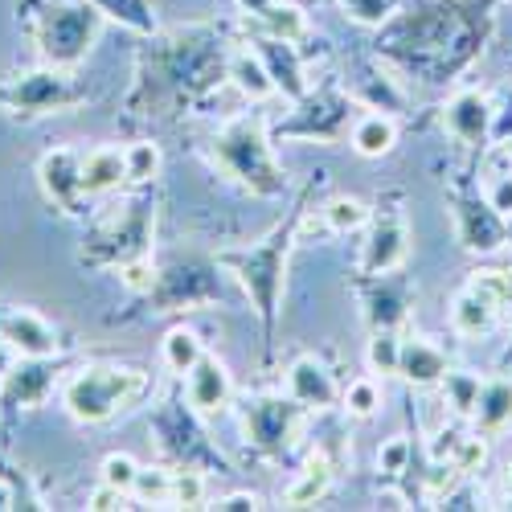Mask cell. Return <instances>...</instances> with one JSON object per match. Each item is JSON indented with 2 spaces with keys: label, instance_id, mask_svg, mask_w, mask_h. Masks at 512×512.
<instances>
[{
  "label": "cell",
  "instance_id": "obj_9",
  "mask_svg": "<svg viewBox=\"0 0 512 512\" xmlns=\"http://www.w3.org/2000/svg\"><path fill=\"white\" fill-rule=\"evenodd\" d=\"M349 119H353V99L340 95L332 87L324 91H308L300 103H295L291 119L279 123V136H304V140H340L349 132Z\"/></svg>",
  "mask_w": 512,
  "mask_h": 512
},
{
  "label": "cell",
  "instance_id": "obj_20",
  "mask_svg": "<svg viewBox=\"0 0 512 512\" xmlns=\"http://www.w3.org/2000/svg\"><path fill=\"white\" fill-rule=\"evenodd\" d=\"M349 144H353V152L365 156V160L390 156L394 144H398V123H394V115H390V111H369V115L353 119Z\"/></svg>",
  "mask_w": 512,
  "mask_h": 512
},
{
  "label": "cell",
  "instance_id": "obj_1",
  "mask_svg": "<svg viewBox=\"0 0 512 512\" xmlns=\"http://www.w3.org/2000/svg\"><path fill=\"white\" fill-rule=\"evenodd\" d=\"M300 238V213H291L287 222H279L263 242L254 246H238V250H222L218 263L250 300L254 316L263 324V345L271 353L275 345V324H279V308H283V283H287V259Z\"/></svg>",
  "mask_w": 512,
  "mask_h": 512
},
{
  "label": "cell",
  "instance_id": "obj_36",
  "mask_svg": "<svg viewBox=\"0 0 512 512\" xmlns=\"http://www.w3.org/2000/svg\"><path fill=\"white\" fill-rule=\"evenodd\" d=\"M115 275H119V283H123L127 291H132V295H152V287H156V279H160V271H156V263L148 259V254L119 263V267H115Z\"/></svg>",
  "mask_w": 512,
  "mask_h": 512
},
{
  "label": "cell",
  "instance_id": "obj_16",
  "mask_svg": "<svg viewBox=\"0 0 512 512\" xmlns=\"http://www.w3.org/2000/svg\"><path fill=\"white\" fill-rule=\"evenodd\" d=\"M250 46L259 50V58H263V66H267V74H271V82H275V95L300 103V99L312 91L308 70H304V58H300V46H295V41L254 33Z\"/></svg>",
  "mask_w": 512,
  "mask_h": 512
},
{
  "label": "cell",
  "instance_id": "obj_27",
  "mask_svg": "<svg viewBox=\"0 0 512 512\" xmlns=\"http://www.w3.org/2000/svg\"><path fill=\"white\" fill-rule=\"evenodd\" d=\"M480 390H484V377L480 373H467V369H447V377L439 381V394H443V402L451 406V414L459 422L476 414Z\"/></svg>",
  "mask_w": 512,
  "mask_h": 512
},
{
  "label": "cell",
  "instance_id": "obj_4",
  "mask_svg": "<svg viewBox=\"0 0 512 512\" xmlns=\"http://www.w3.org/2000/svg\"><path fill=\"white\" fill-rule=\"evenodd\" d=\"M99 29H103V13L91 0H62V5H46L37 13L33 41L50 66L74 70L99 41Z\"/></svg>",
  "mask_w": 512,
  "mask_h": 512
},
{
  "label": "cell",
  "instance_id": "obj_44",
  "mask_svg": "<svg viewBox=\"0 0 512 512\" xmlns=\"http://www.w3.org/2000/svg\"><path fill=\"white\" fill-rule=\"evenodd\" d=\"M271 5V0H238V9L246 13V17H254V13H263Z\"/></svg>",
  "mask_w": 512,
  "mask_h": 512
},
{
  "label": "cell",
  "instance_id": "obj_23",
  "mask_svg": "<svg viewBox=\"0 0 512 512\" xmlns=\"http://www.w3.org/2000/svg\"><path fill=\"white\" fill-rule=\"evenodd\" d=\"M226 78L234 82V91L246 95L250 103H263V99L275 95V82H271V74H267V66H263V58H259V50H254V46L230 54Z\"/></svg>",
  "mask_w": 512,
  "mask_h": 512
},
{
  "label": "cell",
  "instance_id": "obj_40",
  "mask_svg": "<svg viewBox=\"0 0 512 512\" xmlns=\"http://www.w3.org/2000/svg\"><path fill=\"white\" fill-rule=\"evenodd\" d=\"M410 459H414V447L406 435H394L377 447V472H386V476H402L410 472Z\"/></svg>",
  "mask_w": 512,
  "mask_h": 512
},
{
  "label": "cell",
  "instance_id": "obj_19",
  "mask_svg": "<svg viewBox=\"0 0 512 512\" xmlns=\"http://www.w3.org/2000/svg\"><path fill=\"white\" fill-rule=\"evenodd\" d=\"M472 422H476V431H480V435H488V439L504 435L508 426H512V377H508V373H500V377H488V381H484V390H480V402H476Z\"/></svg>",
  "mask_w": 512,
  "mask_h": 512
},
{
  "label": "cell",
  "instance_id": "obj_41",
  "mask_svg": "<svg viewBox=\"0 0 512 512\" xmlns=\"http://www.w3.org/2000/svg\"><path fill=\"white\" fill-rule=\"evenodd\" d=\"M127 496L132 492H123V488H111V484H103L99 480V488L87 496V508L91 512H111V508H127Z\"/></svg>",
  "mask_w": 512,
  "mask_h": 512
},
{
  "label": "cell",
  "instance_id": "obj_18",
  "mask_svg": "<svg viewBox=\"0 0 512 512\" xmlns=\"http://www.w3.org/2000/svg\"><path fill=\"white\" fill-rule=\"evenodd\" d=\"M451 361L439 345H431V340L422 336H402V357H398V377L406 381L410 390H431L439 386V381L447 377Z\"/></svg>",
  "mask_w": 512,
  "mask_h": 512
},
{
  "label": "cell",
  "instance_id": "obj_10",
  "mask_svg": "<svg viewBox=\"0 0 512 512\" xmlns=\"http://www.w3.org/2000/svg\"><path fill=\"white\" fill-rule=\"evenodd\" d=\"M492 123H496V99L488 91H455L443 107V132L463 148H492Z\"/></svg>",
  "mask_w": 512,
  "mask_h": 512
},
{
  "label": "cell",
  "instance_id": "obj_26",
  "mask_svg": "<svg viewBox=\"0 0 512 512\" xmlns=\"http://www.w3.org/2000/svg\"><path fill=\"white\" fill-rule=\"evenodd\" d=\"M160 357H164V365L173 369L177 377H185V373L205 357L201 332H197V328H185V324L168 328V332H164V340H160Z\"/></svg>",
  "mask_w": 512,
  "mask_h": 512
},
{
  "label": "cell",
  "instance_id": "obj_39",
  "mask_svg": "<svg viewBox=\"0 0 512 512\" xmlns=\"http://www.w3.org/2000/svg\"><path fill=\"white\" fill-rule=\"evenodd\" d=\"M484 201L500 213V218H512V160L504 168H492L484 181Z\"/></svg>",
  "mask_w": 512,
  "mask_h": 512
},
{
  "label": "cell",
  "instance_id": "obj_42",
  "mask_svg": "<svg viewBox=\"0 0 512 512\" xmlns=\"http://www.w3.org/2000/svg\"><path fill=\"white\" fill-rule=\"evenodd\" d=\"M213 508H222V512H254V508H263V500L254 496V492H230V496H222Z\"/></svg>",
  "mask_w": 512,
  "mask_h": 512
},
{
  "label": "cell",
  "instance_id": "obj_45",
  "mask_svg": "<svg viewBox=\"0 0 512 512\" xmlns=\"http://www.w3.org/2000/svg\"><path fill=\"white\" fill-rule=\"evenodd\" d=\"M500 369L512 373V340H508V349H504V357H500Z\"/></svg>",
  "mask_w": 512,
  "mask_h": 512
},
{
  "label": "cell",
  "instance_id": "obj_34",
  "mask_svg": "<svg viewBox=\"0 0 512 512\" xmlns=\"http://www.w3.org/2000/svg\"><path fill=\"white\" fill-rule=\"evenodd\" d=\"M132 496L140 504H168V496H173V472L168 467H140Z\"/></svg>",
  "mask_w": 512,
  "mask_h": 512
},
{
  "label": "cell",
  "instance_id": "obj_37",
  "mask_svg": "<svg viewBox=\"0 0 512 512\" xmlns=\"http://www.w3.org/2000/svg\"><path fill=\"white\" fill-rule=\"evenodd\" d=\"M173 508H201L205 504V476L197 467H181L173 472V496H168Z\"/></svg>",
  "mask_w": 512,
  "mask_h": 512
},
{
  "label": "cell",
  "instance_id": "obj_25",
  "mask_svg": "<svg viewBox=\"0 0 512 512\" xmlns=\"http://www.w3.org/2000/svg\"><path fill=\"white\" fill-rule=\"evenodd\" d=\"M254 33H267V37H283V41H300L308 37V17L300 5H291V0H271L263 13H254Z\"/></svg>",
  "mask_w": 512,
  "mask_h": 512
},
{
  "label": "cell",
  "instance_id": "obj_8",
  "mask_svg": "<svg viewBox=\"0 0 512 512\" xmlns=\"http://www.w3.org/2000/svg\"><path fill=\"white\" fill-rule=\"evenodd\" d=\"M410 254V226L398 205H377V213L365 226V246H361V275H394L402 271Z\"/></svg>",
  "mask_w": 512,
  "mask_h": 512
},
{
  "label": "cell",
  "instance_id": "obj_2",
  "mask_svg": "<svg viewBox=\"0 0 512 512\" xmlns=\"http://www.w3.org/2000/svg\"><path fill=\"white\" fill-rule=\"evenodd\" d=\"M209 156L234 185H242L254 197L275 201L287 193V173L275 160V144L267 136L263 115H234L222 132L213 136Z\"/></svg>",
  "mask_w": 512,
  "mask_h": 512
},
{
  "label": "cell",
  "instance_id": "obj_13",
  "mask_svg": "<svg viewBox=\"0 0 512 512\" xmlns=\"http://www.w3.org/2000/svg\"><path fill=\"white\" fill-rule=\"evenodd\" d=\"M508 230V218H500V213L480 197H455V238L463 250H472V254H496L508 246L504 238Z\"/></svg>",
  "mask_w": 512,
  "mask_h": 512
},
{
  "label": "cell",
  "instance_id": "obj_24",
  "mask_svg": "<svg viewBox=\"0 0 512 512\" xmlns=\"http://www.w3.org/2000/svg\"><path fill=\"white\" fill-rule=\"evenodd\" d=\"M394 275H398V271H394ZM394 275H377V291L365 300V304H369L365 316H369L373 332H377V328H402V320H406L410 295H406V283H398Z\"/></svg>",
  "mask_w": 512,
  "mask_h": 512
},
{
  "label": "cell",
  "instance_id": "obj_46",
  "mask_svg": "<svg viewBox=\"0 0 512 512\" xmlns=\"http://www.w3.org/2000/svg\"><path fill=\"white\" fill-rule=\"evenodd\" d=\"M504 496H508V500H512V463H508V467H504Z\"/></svg>",
  "mask_w": 512,
  "mask_h": 512
},
{
  "label": "cell",
  "instance_id": "obj_12",
  "mask_svg": "<svg viewBox=\"0 0 512 512\" xmlns=\"http://www.w3.org/2000/svg\"><path fill=\"white\" fill-rule=\"evenodd\" d=\"M500 291L492 283L488 271H476L472 279H467V287L451 300V328L455 336H467V340H476V336H488L496 316H500Z\"/></svg>",
  "mask_w": 512,
  "mask_h": 512
},
{
  "label": "cell",
  "instance_id": "obj_30",
  "mask_svg": "<svg viewBox=\"0 0 512 512\" xmlns=\"http://www.w3.org/2000/svg\"><path fill=\"white\" fill-rule=\"evenodd\" d=\"M123 160H127V185H152L160 177V144L152 140H136V144H127L123 148Z\"/></svg>",
  "mask_w": 512,
  "mask_h": 512
},
{
  "label": "cell",
  "instance_id": "obj_5",
  "mask_svg": "<svg viewBox=\"0 0 512 512\" xmlns=\"http://www.w3.org/2000/svg\"><path fill=\"white\" fill-rule=\"evenodd\" d=\"M87 103V87L66 70V66H41L25 70L13 82L0 87V107L21 119H41V115H62Z\"/></svg>",
  "mask_w": 512,
  "mask_h": 512
},
{
  "label": "cell",
  "instance_id": "obj_17",
  "mask_svg": "<svg viewBox=\"0 0 512 512\" xmlns=\"http://www.w3.org/2000/svg\"><path fill=\"white\" fill-rule=\"evenodd\" d=\"M287 398H295L308 414H324L340 402V390H336V377L328 373L324 361L316 357H295L287 365Z\"/></svg>",
  "mask_w": 512,
  "mask_h": 512
},
{
  "label": "cell",
  "instance_id": "obj_6",
  "mask_svg": "<svg viewBox=\"0 0 512 512\" xmlns=\"http://www.w3.org/2000/svg\"><path fill=\"white\" fill-rule=\"evenodd\" d=\"M152 222H156V205L148 197H132L119 213L99 226V234L91 238V246H82V263H107L119 267L127 259H140L148 254V238H152Z\"/></svg>",
  "mask_w": 512,
  "mask_h": 512
},
{
  "label": "cell",
  "instance_id": "obj_47",
  "mask_svg": "<svg viewBox=\"0 0 512 512\" xmlns=\"http://www.w3.org/2000/svg\"><path fill=\"white\" fill-rule=\"evenodd\" d=\"M500 148H504V152H508V156H512V140H508V144H500Z\"/></svg>",
  "mask_w": 512,
  "mask_h": 512
},
{
  "label": "cell",
  "instance_id": "obj_22",
  "mask_svg": "<svg viewBox=\"0 0 512 512\" xmlns=\"http://www.w3.org/2000/svg\"><path fill=\"white\" fill-rule=\"evenodd\" d=\"M332 472H336L332 459H328L324 451H312L308 463L300 467V476L287 484V492H283V508H308V504L324 500L328 488H332Z\"/></svg>",
  "mask_w": 512,
  "mask_h": 512
},
{
  "label": "cell",
  "instance_id": "obj_11",
  "mask_svg": "<svg viewBox=\"0 0 512 512\" xmlns=\"http://www.w3.org/2000/svg\"><path fill=\"white\" fill-rule=\"evenodd\" d=\"M0 340H5V349H13L21 361H54L62 353L58 328L46 316H37L33 308L0 304Z\"/></svg>",
  "mask_w": 512,
  "mask_h": 512
},
{
  "label": "cell",
  "instance_id": "obj_33",
  "mask_svg": "<svg viewBox=\"0 0 512 512\" xmlns=\"http://www.w3.org/2000/svg\"><path fill=\"white\" fill-rule=\"evenodd\" d=\"M340 9H345L349 21H357L365 29H381V25L394 21L398 0H340Z\"/></svg>",
  "mask_w": 512,
  "mask_h": 512
},
{
  "label": "cell",
  "instance_id": "obj_14",
  "mask_svg": "<svg viewBox=\"0 0 512 512\" xmlns=\"http://www.w3.org/2000/svg\"><path fill=\"white\" fill-rule=\"evenodd\" d=\"M37 185L46 201L62 213H78L87 193H82V152L74 148H50L37 160Z\"/></svg>",
  "mask_w": 512,
  "mask_h": 512
},
{
  "label": "cell",
  "instance_id": "obj_21",
  "mask_svg": "<svg viewBox=\"0 0 512 512\" xmlns=\"http://www.w3.org/2000/svg\"><path fill=\"white\" fill-rule=\"evenodd\" d=\"M119 185H127L123 148L82 152V193H87V197H103V193H115Z\"/></svg>",
  "mask_w": 512,
  "mask_h": 512
},
{
  "label": "cell",
  "instance_id": "obj_35",
  "mask_svg": "<svg viewBox=\"0 0 512 512\" xmlns=\"http://www.w3.org/2000/svg\"><path fill=\"white\" fill-rule=\"evenodd\" d=\"M140 459L136 455H127V451H111L107 459H103V467H99V480L103 484H111V488H123V492H132V484H136V476H140Z\"/></svg>",
  "mask_w": 512,
  "mask_h": 512
},
{
  "label": "cell",
  "instance_id": "obj_38",
  "mask_svg": "<svg viewBox=\"0 0 512 512\" xmlns=\"http://www.w3.org/2000/svg\"><path fill=\"white\" fill-rule=\"evenodd\" d=\"M451 463L459 467V476H476L480 467L488 463V435H463L459 439V447L451 451Z\"/></svg>",
  "mask_w": 512,
  "mask_h": 512
},
{
  "label": "cell",
  "instance_id": "obj_29",
  "mask_svg": "<svg viewBox=\"0 0 512 512\" xmlns=\"http://www.w3.org/2000/svg\"><path fill=\"white\" fill-rule=\"evenodd\" d=\"M50 390V361H25V369H17L9 377V394L21 406H41Z\"/></svg>",
  "mask_w": 512,
  "mask_h": 512
},
{
  "label": "cell",
  "instance_id": "obj_7",
  "mask_svg": "<svg viewBox=\"0 0 512 512\" xmlns=\"http://www.w3.org/2000/svg\"><path fill=\"white\" fill-rule=\"evenodd\" d=\"M304 406L295 398H283V394H254L246 398L242 406V431L246 439L259 447L263 455L279 459L295 447V439H300V426H304Z\"/></svg>",
  "mask_w": 512,
  "mask_h": 512
},
{
  "label": "cell",
  "instance_id": "obj_28",
  "mask_svg": "<svg viewBox=\"0 0 512 512\" xmlns=\"http://www.w3.org/2000/svg\"><path fill=\"white\" fill-rule=\"evenodd\" d=\"M320 218H324V226H328L332 234H357V230H365V226H369L373 209H369L361 197H345V193H340V197L324 201Z\"/></svg>",
  "mask_w": 512,
  "mask_h": 512
},
{
  "label": "cell",
  "instance_id": "obj_32",
  "mask_svg": "<svg viewBox=\"0 0 512 512\" xmlns=\"http://www.w3.org/2000/svg\"><path fill=\"white\" fill-rule=\"evenodd\" d=\"M340 402H345L349 418H373L381 410V402H386V394H381L373 377H357V381H349V390L340 394Z\"/></svg>",
  "mask_w": 512,
  "mask_h": 512
},
{
  "label": "cell",
  "instance_id": "obj_43",
  "mask_svg": "<svg viewBox=\"0 0 512 512\" xmlns=\"http://www.w3.org/2000/svg\"><path fill=\"white\" fill-rule=\"evenodd\" d=\"M488 275H492V283H496V291H500V304L512 308V267H508V271H488Z\"/></svg>",
  "mask_w": 512,
  "mask_h": 512
},
{
  "label": "cell",
  "instance_id": "obj_3",
  "mask_svg": "<svg viewBox=\"0 0 512 512\" xmlns=\"http://www.w3.org/2000/svg\"><path fill=\"white\" fill-rule=\"evenodd\" d=\"M148 390H152V381L136 365H87L74 377H66L62 406L74 422L99 426V422H111L123 410H132Z\"/></svg>",
  "mask_w": 512,
  "mask_h": 512
},
{
  "label": "cell",
  "instance_id": "obj_31",
  "mask_svg": "<svg viewBox=\"0 0 512 512\" xmlns=\"http://www.w3.org/2000/svg\"><path fill=\"white\" fill-rule=\"evenodd\" d=\"M398 357H402V336L398 328H377L369 336V349H365V361L373 373L381 377H398Z\"/></svg>",
  "mask_w": 512,
  "mask_h": 512
},
{
  "label": "cell",
  "instance_id": "obj_15",
  "mask_svg": "<svg viewBox=\"0 0 512 512\" xmlns=\"http://www.w3.org/2000/svg\"><path fill=\"white\" fill-rule=\"evenodd\" d=\"M185 398H189V410L201 414V418H218L230 410L234 402V377L226 369L222 357L205 353L189 373H185Z\"/></svg>",
  "mask_w": 512,
  "mask_h": 512
}]
</instances>
